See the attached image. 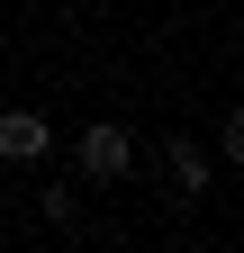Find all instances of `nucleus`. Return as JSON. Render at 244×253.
<instances>
[{
    "label": "nucleus",
    "mask_w": 244,
    "mask_h": 253,
    "mask_svg": "<svg viewBox=\"0 0 244 253\" xmlns=\"http://www.w3.org/2000/svg\"><path fill=\"white\" fill-rule=\"evenodd\" d=\"M45 226H54V235L81 226V190H54V181H45Z\"/></svg>",
    "instance_id": "obj_4"
},
{
    "label": "nucleus",
    "mask_w": 244,
    "mask_h": 253,
    "mask_svg": "<svg viewBox=\"0 0 244 253\" xmlns=\"http://www.w3.org/2000/svg\"><path fill=\"white\" fill-rule=\"evenodd\" d=\"M163 163H172V181H181V190H208V181H217V163H208L190 136H172V145H163Z\"/></svg>",
    "instance_id": "obj_3"
},
{
    "label": "nucleus",
    "mask_w": 244,
    "mask_h": 253,
    "mask_svg": "<svg viewBox=\"0 0 244 253\" xmlns=\"http://www.w3.org/2000/svg\"><path fill=\"white\" fill-rule=\"evenodd\" d=\"M45 154H54V126L37 118V109H0V163H45Z\"/></svg>",
    "instance_id": "obj_2"
},
{
    "label": "nucleus",
    "mask_w": 244,
    "mask_h": 253,
    "mask_svg": "<svg viewBox=\"0 0 244 253\" xmlns=\"http://www.w3.org/2000/svg\"><path fill=\"white\" fill-rule=\"evenodd\" d=\"M217 163H244V118H217Z\"/></svg>",
    "instance_id": "obj_5"
},
{
    "label": "nucleus",
    "mask_w": 244,
    "mask_h": 253,
    "mask_svg": "<svg viewBox=\"0 0 244 253\" xmlns=\"http://www.w3.org/2000/svg\"><path fill=\"white\" fill-rule=\"evenodd\" d=\"M73 163H81L90 190H118V181L136 172V136H127V118H90L81 136H73Z\"/></svg>",
    "instance_id": "obj_1"
}]
</instances>
